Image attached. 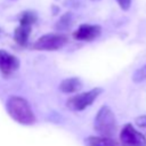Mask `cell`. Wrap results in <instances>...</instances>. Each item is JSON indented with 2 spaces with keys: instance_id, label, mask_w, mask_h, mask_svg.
<instances>
[{
  "instance_id": "cell-1",
  "label": "cell",
  "mask_w": 146,
  "mask_h": 146,
  "mask_svg": "<svg viewBox=\"0 0 146 146\" xmlns=\"http://www.w3.org/2000/svg\"><path fill=\"white\" fill-rule=\"evenodd\" d=\"M5 106L8 115L17 123L23 125H32L35 123L36 121L35 114L30 103L25 98L21 96L11 95L7 98Z\"/></svg>"
},
{
  "instance_id": "cell-2",
  "label": "cell",
  "mask_w": 146,
  "mask_h": 146,
  "mask_svg": "<svg viewBox=\"0 0 146 146\" xmlns=\"http://www.w3.org/2000/svg\"><path fill=\"white\" fill-rule=\"evenodd\" d=\"M116 128H117V124H116V119L113 111L111 110L110 106L103 105L98 110L94 120L95 131L98 133V136L113 137L116 132Z\"/></svg>"
},
{
  "instance_id": "cell-3",
  "label": "cell",
  "mask_w": 146,
  "mask_h": 146,
  "mask_svg": "<svg viewBox=\"0 0 146 146\" xmlns=\"http://www.w3.org/2000/svg\"><path fill=\"white\" fill-rule=\"evenodd\" d=\"M38 16L32 10H25L19 16V25L14 31V39L16 43L25 47L29 42V38L32 31V26L36 22Z\"/></svg>"
},
{
  "instance_id": "cell-4",
  "label": "cell",
  "mask_w": 146,
  "mask_h": 146,
  "mask_svg": "<svg viewBox=\"0 0 146 146\" xmlns=\"http://www.w3.org/2000/svg\"><path fill=\"white\" fill-rule=\"evenodd\" d=\"M102 92H103V88L97 87V88H92L88 91L76 94L75 96L67 99L66 106L71 111H79V112L83 111L87 107H89L91 104H94V102L100 96Z\"/></svg>"
},
{
  "instance_id": "cell-5",
  "label": "cell",
  "mask_w": 146,
  "mask_h": 146,
  "mask_svg": "<svg viewBox=\"0 0 146 146\" xmlns=\"http://www.w3.org/2000/svg\"><path fill=\"white\" fill-rule=\"evenodd\" d=\"M68 41L67 36L62 33H48L40 36L33 44L32 48L34 50H46V51H54L58 50L66 44Z\"/></svg>"
},
{
  "instance_id": "cell-6",
  "label": "cell",
  "mask_w": 146,
  "mask_h": 146,
  "mask_svg": "<svg viewBox=\"0 0 146 146\" xmlns=\"http://www.w3.org/2000/svg\"><path fill=\"white\" fill-rule=\"evenodd\" d=\"M120 141L123 146H146V137L131 123H127L120 131Z\"/></svg>"
},
{
  "instance_id": "cell-7",
  "label": "cell",
  "mask_w": 146,
  "mask_h": 146,
  "mask_svg": "<svg viewBox=\"0 0 146 146\" xmlns=\"http://www.w3.org/2000/svg\"><path fill=\"white\" fill-rule=\"evenodd\" d=\"M19 67V59L13 54L0 49V73L7 78L15 73Z\"/></svg>"
},
{
  "instance_id": "cell-8",
  "label": "cell",
  "mask_w": 146,
  "mask_h": 146,
  "mask_svg": "<svg viewBox=\"0 0 146 146\" xmlns=\"http://www.w3.org/2000/svg\"><path fill=\"white\" fill-rule=\"evenodd\" d=\"M102 33V27L99 25L82 24L73 32V38L79 41H92L97 39Z\"/></svg>"
},
{
  "instance_id": "cell-9",
  "label": "cell",
  "mask_w": 146,
  "mask_h": 146,
  "mask_svg": "<svg viewBox=\"0 0 146 146\" xmlns=\"http://www.w3.org/2000/svg\"><path fill=\"white\" fill-rule=\"evenodd\" d=\"M59 90L64 94H74L81 90L82 88V81L80 78L76 76H72V78H67L64 79L59 86H58Z\"/></svg>"
},
{
  "instance_id": "cell-10",
  "label": "cell",
  "mask_w": 146,
  "mask_h": 146,
  "mask_svg": "<svg viewBox=\"0 0 146 146\" xmlns=\"http://www.w3.org/2000/svg\"><path fill=\"white\" fill-rule=\"evenodd\" d=\"M87 146H123L121 143H117L112 137L103 136H89L84 140Z\"/></svg>"
},
{
  "instance_id": "cell-11",
  "label": "cell",
  "mask_w": 146,
  "mask_h": 146,
  "mask_svg": "<svg viewBox=\"0 0 146 146\" xmlns=\"http://www.w3.org/2000/svg\"><path fill=\"white\" fill-rule=\"evenodd\" d=\"M72 22H73L72 14H71V13H66V14L63 15V16L59 18V21L57 22L56 29H57V30H60V31L66 30V29H68V27L72 25Z\"/></svg>"
},
{
  "instance_id": "cell-12",
  "label": "cell",
  "mask_w": 146,
  "mask_h": 146,
  "mask_svg": "<svg viewBox=\"0 0 146 146\" xmlns=\"http://www.w3.org/2000/svg\"><path fill=\"white\" fill-rule=\"evenodd\" d=\"M132 80H133V82H136V83L146 80V64L135 71L133 75H132Z\"/></svg>"
},
{
  "instance_id": "cell-13",
  "label": "cell",
  "mask_w": 146,
  "mask_h": 146,
  "mask_svg": "<svg viewBox=\"0 0 146 146\" xmlns=\"http://www.w3.org/2000/svg\"><path fill=\"white\" fill-rule=\"evenodd\" d=\"M135 122L138 127L141 128H146V115H141V116H137L135 119Z\"/></svg>"
},
{
  "instance_id": "cell-14",
  "label": "cell",
  "mask_w": 146,
  "mask_h": 146,
  "mask_svg": "<svg viewBox=\"0 0 146 146\" xmlns=\"http://www.w3.org/2000/svg\"><path fill=\"white\" fill-rule=\"evenodd\" d=\"M119 6L121 7V9L123 10H128L131 6V0H116Z\"/></svg>"
}]
</instances>
